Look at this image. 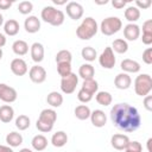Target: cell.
<instances>
[{"mask_svg": "<svg viewBox=\"0 0 152 152\" xmlns=\"http://www.w3.org/2000/svg\"><path fill=\"white\" fill-rule=\"evenodd\" d=\"M113 125L122 132H134L141 125V116L138 109L128 103H116L110 109Z\"/></svg>", "mask_w": 152, "mask_h": 152, "instance_id": "obj_1", "label": "cell"}, {"mask_svg": "<svg viewBox=\"0 0 152 152\" xmlns=\"http://www.w3.org/2000/svg\"><path fill=\"white\" fill-rule=\"evenodd\" d=\"M56 120H57V113L55 109H52V108L43 109L39 114L37 122H36V127L39 132L48 133V132L52 131Z\"/></svg>", "mask_w": 152, "mask_h": 152, "instance_id": "obj_2", "label": "cell"}, {"mask_svg": "<svg viewBox=\"0 0 152 152\" xmlns=\"http://www.w3.org/2000/svg\"><path fill=\"white\" fill-rule=\"evenodd\" d=\"M97 31L99 27L96 20L91 17H87L76 28V36L82 40H89L97 33Z\"/></svg>", "mask_w": 152, "mask_h": 152, "instance_id": "obj_3", "label": "cell"}, {"mask_svg": "<svg viewBox=\"0 0 152 152\" xmlns=\"http://www.w3.org/2000/svg\"><path fill=\"white\" fill-rule=\"evenodd\" d=\"M40 17H42L43 21H45L52 26H61L65 19L64 13L61 10L55 8L53 6H45L42 10Z\"/></svg>", "mask_w": 152, "mask_h": 152, "instance_id": "obj_4", "label": "cell"}, {"mask_svg": "<svg viewBox=\"0 0 152 152\" xmlns=\"http://www.w3.org/2000/svg\"><path fill=\"white\" fill-rule=\"evenodd\" d=\"M152 90V77L148 74H140L134 80V91L137 95L145 97Z\"/></svg>", "mask_w": 152, "mask_h": 152, "instance_id": "obj_5", "label": "cell"}, {"mask_svg": "<svg viewBox=\"0 0 152 152\" xmlns=\"http://www.w3.org/2000/svg\"><path fill=\"white\" fill-rule=\"evenodd\" d=\"M122 27V21L118 17H108L101 21L100 30L104 36H113L118 33Z\"/></svg>", "mask_w": 152, "mask_h": 152, "instance_id": "obj_6", "label": "cell"}, {"mask_svg": "<svg viewBox=\"0 0 152 152\" xmlns=\"http://www.w3.org/2000/svg\"><path fill=\"white\" fill-rule=\"evenodd\" d=\"M77 84H78V76L76 74L71 72L69 76L63 77L61 80V90L66 95L72 94L75 91Z\"/></svg>", "mask_w": 152, "mask_h": 152, "instance_id": "obj_7", "label": "cell"}, {"mask_svg": "<svg viewBox=\"0 0 152 152\" xmlns=\"http://www.w3.org/2000/svg\"><path fill=\"white\" fill-rule=\"evenodd\" d=\"M115 56H114V51L112 50L110 46L104 48V50L102 51V53L99 57V63L102 68L104 69H113L115 65Z\"/></svg>", "mask_w": 152, "mask_h": 152, "instance_id": "obj_8", "label": "cell"}, {"mask_svg": "<svg viewBox=\"0 0 152 152\" xmlns=\"http://www.w3.org/2000/svg\"><path fill=\"white\" fill-rule=\"evenodd\" d=\"M17 97H18V93L13 87L7 86L5 83H0V100L1 101L6 103H12L17 100Z\"/></svg>", "mask_w": 152, "mask_h": 152, "instance_id": "obj_9", "label": "cell"}, {"mask_svg": "<svg viewBox=\"0 0 152 152\" xmlns=\"http://www.w3.org/2000/svg\"><path fill=\"white\" fill-rule=\"evenodd\" d=\"M65 11H66V14L70 19L72 20H78L83 17V6L80 4V2H76V1H70L66 4V7H65Z\"/></svg>", "mask_w": 152, "mask_h": 152, "instance_id": "obj_10", "label": "cell"}, {"mask_svg": "<svg viewBox=\"0 0 152 152\" xmlns=\"http://www.w3.org/2000/svg\"><path fill=\"white\" fill-rule=\"evenodd\" d=\"M28 77L33 83L40 84L46 80V70L40 65H33L28 71Z\"/></svg>", "mask_w": 152, "mask_h": 152, "instance_id": "obj_11", "label": "cell"}, {"mask_svg": "<svg viewBox=\"0 0 152 152\" xmlns=\"http://www.w3.org/2000/svg\"><path fill=\"white\" fill-rule=\"evenodd\" d=\"M129 138L126 135V134H121V133H116L114 135H112L110 138V144H112V147L118 150V151H124L127 145L129 144Z\"/></svg>", "mask_w": 152, "mask_h": 152, "instance_id": "obj_12", "label": "cell"}, {"mask_svg": "<svg viewBox=\"0 0 152 152\" xmlns=\"http://www.w3.org/2000/svg\"><path fill=\"white\" fill-rule=\"evenodd\" d=\"M10 68H11V71L15 76H24L27 72V70H28L27 64H26V62L23 58H14L11 62Z\"/></svg>", "mask_w": 152, "mask_h": 152, "instance_id": "obj_13", "label": "cell"}, {"mask_svg": "<svg viewBox=\"0 0 152 152\" xmlns=\"http://www.w3.org/2000/svg\"><path fill=\"white\" fill-rule=\"evenodd\" d=\"M131 84H132V78H131V76H129L128 74H126V72H120V74H118V75L115 76V78H114V86H115L118 89H120V90H126V89H128V88L131 87Z\"/></svg>", "mask_w": 152, "mask_h": 152, "instance_id": "obj_14", "label": "cell"}, {"mask_svg": "<svg viewBox=\"0 0 152 152\" xmlns=\"http://www.w3.org/2000/svg\"><path fill=\"white\" fill-rule=\"evenodd\" d=\"M140 36V27L137 24H127L124 27V37L129 40V42H134L139 38Z\"/></svg>", "mask_w": 152, "mask_h": 152, "instance_id": "obj_15", "label": "cell"}, {"mask_svg": "<svg viewBox=\"0 0 152 152\" xmlns=\"http://www.w3.org/2000/svg\"><path fill=\"white\" fill-rule=\"evenodd\" d=\"M24 28L28 33H36L40 30V20L36 15H28L24 21Z\"/></svg>", "mask_w": 152, "mask_h": 152, "instance_id": "obj_16", "label": "cell"}, {"mask_svg": "<svg viewBox=\"0 0 152 152\" xmlns=\"http://www.w3.org/2000/svg\"><path fill=\"white\" fill-rule=\"evenodd\" d=\"M90 121H91V124H93L95 127L101 128V127H103V126L107 124V116H106V114H104L103 110H101V109H95V110H93L91 114H90Z\"/></svg>", "mask_w": 152, "mask_h": 152, "instance_id": "obj_17", "label": "cell"}, {"mask_svg": "<svg viewBox=\"0 0 152 152\" xmlns=\"http://www.w3.org/2000/svg\"><path fill=\"white\" fill-rule=\"evenodd\" d=\"M31 58L34 63H40L44 59V46L43 44L36 42L31 45Z\"/></svg>", "mask_w": 152, "mask_h": 152, "instance_id": "obj_18", "label": "cell"}, {"mask_svg": "<svg viewBox=\"0 0 152 152\" xmlns=\"http://www.w3.org/2000/svg\"><path fill=\"white\" fill-rule=\"evenodd\" d=\"M120 68L124 72L128 74V72H132V74H135V72H139L140 71V64L137 62V61H133V59H129V58H126L121 62L120 64Z\"/></svg>", "mask_w": 152, "mask_h": 152, "instance_id": "obj_19", "label": "cell"}, {"mask_svg": "<svg viewBox=\"0 0 152 152\" xmlns=\"http://www.w3.org/2000/svg\"><path fill=\"white\" fill-rule=\"evenodd\" d=\"M14 118V109L10 104H4L0 107V121L4 124H8Z\"/></svg>", "mask_w": 152, "mask_h": 152, "instance_id": "obj_20", "label": "cell"}, {"mask_svg": "<svg viewBox=\"0 0 152 152\" xmlns=\"http://www.w3.org/2000/svg\"><path fill=\"white\" fill-rule=\"evenodd\" d=\"M46 102L52 108H58L63 103V95L61 93H58V91H51L46 96Z\"/></svg>", "mask_w": 152, "mask_h": 152, "instance_id": "obj_21", "label": "cell"}, {"mask_svg": "<svg viewBox=\"0 0 152 152\" xmlns=\"http://www.w3.org/2000/svg\"><path fill=\"white\" fill-rule=\"evenodd\" d=\"M68 142V135L64 131H58L52 134L51 137V144L55 147H63Z\"/></svg>", "mask_w": 152, "mask_h": 152, "instance_id": "obj_22", "label": "cell"}, {"mask_svg": "<svg viewBox=\"0 0 152 152\" xmlns=\"http://www.w3.org/2000/svg\"><path fill=\"white\" fill-rule=\"evenodd\" d=\"M94 75H95V69L91 64L89 63H84L80 66L78 69V76L84 80H90V78H94Z\"/></svg>", "mask_w": 152, "mask_h": 152, "instance_id": "obj_23", "label": "cell"}, {"mask_svg": "<svg viewBox=\"0 0 152 152\" xmlns=\"http://www.w3.org/2000/svg\"><path fill=\"white\" fill-rule=\"evenodd\" d=\"M31 145L36 151H44L48 147V139L43 134H37L32 138Z\"/></svg>", "mask_w": 152, "mask_h": 152, "instance_id": "obj_24", "label": "cell"}, {"mask_svg": "<svg viewBox=\"0 0 152 152\" xmlns=\"http://www.w3.org/2000/svg\"><path fill=\"white\" fill-rule=\"evenodd\" d=\"M125 18L127 21H129V24H135V21H138L140 18V10L135 6H128L125 10Z\"/></svg>", "mask_w": 152, "mask_h": 152, "instance_id": "obj_25", "label": "cell"}, {"mask_svg": "<svg viewBox=\"0 0 152 152\" xmlns=\"http://www.w3.org/2000/svg\"><path fill=\"white\" fill-rule=\"evenodd\" d=\"M19 23L15 19H8L4 24V31L7 36H15L19 32Z\"/></svg>", "mask_w": 152, "mask_h": 152, "instance_id": "obj_26", "label": "cell"}, {"mask_svg": "<svg viewBox=\"0 0 152 152\" xmlns=\"http://www.w3.org/2000/svg\"><path fill=\"white\" fill-rule=\"evenodd\" d=\"M12 50L15 55L18 56H24L28 52V44L25 42V40H21V39H18L15 40L13 44H12Z\"/></svg>", "mask_w": 152, "mask_h": 152, "instance_id": "obj_27", "label": "cell"}, {"mask_svg": "<svg viewBox=\"0 0 152 152\" xmlns=\"http://www.w3.org/2000/svg\"><path fill=\"white\" fill-rule=\"evenodd\" d=\"M6 142L10 147H18L23 144V135L18 132H11L6 135Z\"/></svg>", "mask_w": 152, "mask_h": 152, "instance_id": "obj_28", "label": "cell"}, {"mask_svg": "<svg viewBox=\"0 0 152 152\" xmlns=\"http://www.w3.org/2000/svg\"><path fill=\"white\" fill-rule=\"evenodd\" d=\"M74 114L75 116L78 119V120H87L90 118V114H91V110L88 106L86 104H80L75 108L74 110Z\"/></svg>", "mask_w": 152, "mask_h": 152, "instance_id": "obj_29", "label": "cell"}, {"mask_svg": "<svg viewBox=\"0 0 152 152\" xmlns=\"http://www.w3.org/2000/svg\"><path fill=\"white\" fill-rule=\"evenodd\" d=\"M95 99H96V102L99 103V104H101V106H109L110 103H112V101H113V97H112V95H110V93H108V91H97L96 93V96H95Z\"/></svg>", "mask_w": 152, "mask_h": 152, "instance_id": "obj_30", "label": "cell"}, {"mask_svg": "<svg viewBox=\"0 0 152 152\" xmlns=\"http://www.w3.org/2000/svg\"><path fill=\"white\" fill-rule=\"evenodd\" d=\"M112 50L115 51L116 53H126L127 50H128V44L125 39H121V38H118L113 42L112 44Z\"/></svg>", "mask_w": 152, "mask_h": 152, "instance_id": "obj_31", "label": "cell"}, {"mask_svg": "<svg viewBox=\"0 0 152 152\" xmlns=\"http://www.w3.org/2000/svg\"><path fill=\"white\" fill-rule=\"evenodd\" d=\"M82 89L88 91L89 94L94 95L97 93V89H99V83L94 80V78H90V80H84L83 83H82Z\"/></svg>", "mask_w": 152, "mask_h": 152, "instance_id": "obj_32", "label": "cell"}, {"mask_svg": "<svg viewBox=\"0 0 152 152\" xmlns=\"http://www.w3.org/2000/svg\"><path fill=\"white\" fill-rule=\"evenodd\" d=\"M81 55H82V58H83L84 61H88V62H93V61H95V58L97 57L96 50H95L94 48H91V46H86V48H83L82 51H81Z\"/></svg>", "mask_w": 152, "mask_h": 152, "instance_id": "obj_33", "label": "cell"}, {"mask_svg": "<svg viewBox=\"0 0 152 152\" xmlns=\"http://www.w3.org/2000/svg\"><path fill=\"white\" fill-rule=\"evenodd\" d=\"M72 55L69 50H61L56 55V63H71Z\"/></svg>", "mask_w": 152, "mask_h": 152, "instance_id": "obj_34", "label": "cell"}, {"mask_svg": "<svg viewBox=\"0 0 152 152\" xmlns=\"http://www.w3.org/2000/svg\"><path fill=\"white\" fill-rule=\"evenodd\" d=\"M30 118L27 115H19L17 119H15V127L19 129V131H25L30 127Z\"/></svg>", "mask_w": 152, "mask_h": 152, "instance_id": "obj_35", "label": "cell"}, {"mask_svg": "<svg viewBox=\"0 0 152 152\" xmlns=\"http://www.w3.org/2000/svg\"><path fill=\"white\" fill-rule=\"evenodd\" d=\"M57 72L62 78L69 76L72 72L71 71V63H58L57 64Z\"/></svg>", "mask_w": 152, "mask_h": 152, "instance_id": "obj_36", "label": "cell"}, {"mask_svg": "<svg viewBox=\"0 0 152 152\" xmlns=\"http://www.w3.org/2000/svg\"><path fill=\"white\" fill-rule=\"evenodd\" d=\"M32 10H33V4L31 1H21L18 5V11L24 15L30 14L32 12Z\"/></svg>", "mask_w": 152, "mask_h": 152, "instance_id": "obj_37", "label": "cell"}, {"mask_svg": "<svg viewBox=\"0 0 152 152\" xmlns=\"http://www.w3.org/2000/svg\"><path fill=\"white\" fill-rule=\"evenodd\" d=\"M77 99H78L80 102H82V103H87V102L91 101L93 95L89 94L88 91H86V90H83V89L81 88V89L78 90V93H77Z\"/></svg>", "mask_w": 152, "mask_h": 152, "instance_id": "obj_38", "label": "cell"}, {"mask_svg": "<svg viewBox=\"0 0 152 152\" xmlns=\"http://www.w3.org/2000/svg\"><path fill=\"white\" fill-rule=\"evenodd\" d=\"M125 152H142V146L139 141H129V144L125 148Z\"/></svg>", "mask_w": 152, "mask_h": 152, "instance_id": "obj_39", "label": "cell"}, {"mask_svg": "<svg viewBox=\"0 0 152 152\" xmlns=\"http://www.w3.org/2000/svg\"><path fill=\"white\" fill-rule=\"evenodd\" d=\"M142 61L146 63V64H152V49L151 48H147L144 52H142Z\"/></svg>", "mask_w": 152, "mask_h": 152, "instance_id": "obj_40", "label": "cell"}, {"mask_svg": "<svg viewBox=\"0 0 152 152\" xmlns=\"http://www.w3.org/2000/svg\"><path fill=\"white\" fill-rule=\"evenodd\" d=\"M151 0H137L135 1V7L139 10H146L151 6Z\"/></svg>", "mask_w": 152, "mask_h": 152, "instance_id": "obj_41", "label": "cell"}, {"mask_svg": "<svg viewBox=\"0 0 152 152\" xmlns=\"http://www.w3.org/2000/svg\"><path fill=\"white\" fill-rule=\"evenodd\" d=\"M142 33H152V20H146L142 24Z\"/></svg>", "mask_w": 152, "mask_h": 152, "instance_id": "obj_42", "label": "cell"}, {"mask_svg": "<svg viewBox=\"0 0 152 152\" xmlns=\"http://www.w3.org/2000/svg\"><path fill=\"white\" fill-rule=\"evenodd\" d=\"M144 107H145L148 112L152 110V96H151V95H146V96H145V99H144Z\"/></svg>", "mask_w": 152, "mask_h": 152, "instance_id": "obj_43", "label": "cell"}, {"mask_svg": "<svg viewBox=\"0 0 152 152\" xmlns=\"http://www.w3.org/2000/svg\"><path fill=\"white\" fill-rule=\"evenodd\" d=\"M126 4H127V1H124V0H113V1H112L113 7L116 8V10H121V8H124V7L126 6Z\"/></svg>", "mask_w": 152, "mask_h": 152, "instance_id": "obj_44", "label": "cell"}, {"mask_svg": "<svg viewBox=\"0 0 152 152\" xmlns=\"http://www.w3.org/2000/svg\"><path fill=\"white\" fill-rule=\"evenodd\" d=\"M141 40L145 45H150L152 44V33H142Z\"/></svg>", "mask_w": 152, "mask_h": 152, "instance_id": "obj_45", "label": "cell"}, {"mask_svg": "<svg viewBox=\"0 0 152 152\" xmlns=\"http://www.w3.org/2000/svg\"><path fill=\"white\" fill-rule=\"evenodd\" d=\"M12 6V1L10 0H0V10H8Z\"/></svg>", "mask_w": 152, "mask_h": 152, "instance_id": "obj_46", "label": "cell"}, {"mask_svg": "<svg viewBox=\"0 0 152 152\" xmlns=\"http://www.w3.org/2000/svg\"><path fill=\"white\" fill-rule=\"evenodd\" d=\"M0 152H13L12 147L6 146V145H0Z\"/></svg>", "mask_w": 152, "mask_h": 152, "instance_id": "obj_47", "label": "cell"}, {"mask_svg": "<svg viewBox=\"0 0 152 152\" xmlns=\"http://www.w3.org/2000/svg\"><path fill=\"white\" fill-rule=\"evenodd\" d=\"M5 45H6V37H5L4 33L0 32V49H1L2 46H5Z\"/></svg>", "mask_w": 152, "mask_h": 152, "instance_id": "obj_48", "label": "cell"}, {"mask_svg": "<svg viewBox=\"0 0 152 152\" xmlns=\"http://www.w3.org/2000/svg\"><path fill=\"white\" fill-rule=\"evenodd\" d=\"M53 4L55 5H66V1L65 0H53Z\"/></svg>", "mask_w": 152, "mask_h": 152, "instance_id": "obj_49", "label": "cell"}, {"mask_svg": "<svg viewBox=\"0 0 152 152\" xmlns=\"http://www.w3.org/2000/svg\"><path fill=\"white\" fill-rule=\"evenodd\" d=\"M151 142H152V138H148L147 139V151L148 152H152V150H151Z\"/></svg>", "mask_w": 152, "mask_h": 152, "instance_id": "obj_50", "label": "cell"}, {"mask_svg": "<svg viewBox=\"0 0 152 152\" xmlns=\"http://www.w3.org/2000/svg\"><path fill=\"white\" fill-rule=\"evenodd\" d=\"M97 5H106L108 2V0H104V1H95Z\"/></svg>", "mask_w": 152, "mask_h": 152, "instance_id": "obj_51", "label": "cell"}, {"mask_svg": "<svg viewBox=\"0 0 152 152\" xmlns=\"http://www.w3.org/2000/svg\"><path fill=\"white\" fill-rule=\"evenodd\" d=\"M19 152H33L32 150H30V148H21Z\"/></svg>", "mask_w": 152, "mask_h": 152, "instance_id": "obj_52", "label": "cell"}, {"mask_svg": "<svg viewBox=\"0 0 152 152\" xmlns=\"http://www.w3.org/2000/svg\"><path fill=\"white\" fill-rule=\"evenodd\" d=\"M4 24V17H2V14L0 13V26Z\"/></svg>", "mask_w": 152, "mask_h": 152, "instance_id": "obj_53", "label": "cell"}, {"mask_svg": "<svg viewBox=\"0 0 152 152\" xmlns=\"http://www.w3.org/2000/svg\"><path fill=\"white\" fill-rule=\"evenodd\" d=\"M1 58H2V49H0V61H1Z\"/></svg>", "mask_w": 152, "mask_h": 152, "instance_id": "obj_54", "label": "cell"}]
</instances>
